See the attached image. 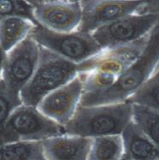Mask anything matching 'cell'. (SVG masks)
Returning a JSON list of instances; mask_svg holds the SVG:
<instances>
[{"instance_id":"obj_7","label":"cell","mask_w":159,"mask_h":160,"mask_svg":"<svg viewBox=\"0 0 159 160\" xmlns=\"http://www.w3.org/2000/svg\"><path fill=\"white\" fill-rule=\"evenodd\" d=\"M159 24V12L136 13L97 28L92 35L103 50L127 45L148 36Z\"/></svg>"},{"instance_id":"obj_14","label":"cell","mask_w":159,"mask_h":160,"mask_svg":"<svg viewBox=\"0 0 159 160\" xmlns=\"http://www.w3.org/2000/svg\"><path fill=\"white\" fill-rule=\"evenodd\" d=\"M38 23L29 18L18 16L2 17L0 20L1 56L7 54L30 35Z\"/></svg>"},{"instance_id":"obj_9","label":"cell","mask_w":159,"mask_h":160,"mask_svg":"<svg viewBox=\"0 0 159 160\" xmlns=\"http://www.w3.org/2000/svg\"><path fill=\"white\" fill-rule=\"evenodd\" d=\"M147 1L134 0H83L82 19L76 31L92 33L101 27L125 17L140 13Z\"/></svg>"},{"instance_id":"obj_19","label":"cell","mask_w":159,"mask_h":160,"mask_svg":"<svg viewBox=\"0 0 159 160\" xmlns=\"http://www.w3.org/2000/svg\"><path fill=\"white\" fill-rule=\"evenodd\" d=\"M0 105H1V114H0V123L4 124L10 114L16 108L23 105L21 97L15 96L7 90L4 86L0 83Z\"/></svg>"},{"instance_id":"obj_5","label":"cell","mask_w":159,"mask_h":160,"mask_svg":"<svg viewBox=\"0 0 159 160\" xmlns=\"http://www.w3.org/2000/svg\"><path fill=\"white\" fill-rule=\"evenodd\" d=\"M29 36L40 46L77 65L104 51L92 33L80 31L68 33H56L37 24Z\"/></svg>"},{"instance_id":"obj_10","label":"cell","mask_w":159,"mask_h":160,"mask_svg":"<svg viewBox=\"0 0 159 160\" xmlns=\"http://www.w3.org/2000/svg\"><path fill=\"white\" fill-rule=\"evenodd\" d=\"M35 22L56 33H68L78 29L82 19L81 1H28Z\"/></svg>"},{"instance_id":"obj_20","label":"cell","mask_w":159,"mask_h":160,"mask_svg":"<svg viewBox=\"0 0 159 160\" xmlns=\"http://www.w3.org/2000/svg\"><path fill=\"white\" fill-rule=\"evenodd\" d=\"M34 160H48V159H47V158L45 157V155H44V153H43V154H41L39 157H38L37 158H35Z\"/></svg>"},{"instance_id":"obj_2","label":"cell","mask_w":159,"mask_h":160,"mask_svg":"<svg viewBox=\"0 0 159 160\" xmlns=\"http://www.w3.org/2000/svg\"><path fill=\"white\" fill-rule=\"evenodd\" d=\"M133 121V105L123 102L112 105L82 106L64 126L66 134L94 138L122 134Z\"/></svg>"},{"instance_id":"obj_1","label":"cell","mask_w":159,"mask_h":160,"mask_svg":"<svg viewBox=\"0 0 159 160\" xmlns=\"http://www.w3.org/2000/svg\"><path fill=\"white\" fill-rule=\"evenodd\" d=\"M158 64L159 24L150 33L143 53L117 78L115 84L104 91L83 93L80 105L97 106L126 102L143 87Z\"/></svg>"},{"instance_id":"obj_8","label":"cell","mask_w":159,"mask_h":160,"mask_svg":"<svg viewBox=\"0 0 159 160\" xmlns=\"http://www.w3.org/2000/svg\"><path fill=\"white\" fill-rule=\"evenodd\" d=\"M149 35L127 45L104 50L87 61L78 64L79 74L92 73L103 75L116 82L117 78L143 53Z\"/></svg>"},{"instance_id":"obj_11","label":"cell","mask_w":159,"mask_h":160,"mask_svg":"<svg viewBox=\"0 0 159 160\" xmlns=\"http://www.w3.org/2000/svg\"><path fill=\"white\" fill-rule=\"evenodd\" d=\"M83 92V80L79 74L71 82L43 98L37 108L45 116L64 127L75 115Z\"/></svg>"},{"instance_id":"obj_16","label":"cell","mask_w":159,"mask_h":160,"mask_svg":"<svg viewBox=\"0 0 159 160\" xmlns=\"http://www.w3.org/2000/svg\"><path fill=\"white\" fill-rule=\"evenodd\" d=\"M43 153L42 141H16L1 145L0 160H34Z\"/></svg>"},{"instance_id":"obj_15","label":"cell","mask_w":159,"mask_h":160,"mask_svg":"<svg viewBox=\"0 0 159 160\" xmlns=\"http://www.w3.org/2000/svg\"><path fill=\"white\" fill-rule=\"evenodd\" d=\"M123 154L122 134L98 136L92 140L87 160H121Z\"/></svg>"},{"instance_id":"obj_6","label":"cell","mask_w":159,"mask_h":160,"mask_svg":"<svg viewBox=\"0 0 159 160\" xmlns=\"http://www.w3.org/2000/svg\"><path fill=\"white\" fill-rule=\"evenodd\" d=\"M40 46L28 36L5 55L2 56L1 82L17 97L32 79L39 61Z\"/></svg>"},{"instance_id":"obj_17","label":"cell","mask_w":159,"mask_h":160,"mask_svg":"<svg viewBox=\"0 0 159 160\" xmlns=\"http://www.w3.org/2000/svg\"><path fill=\"white\" fill-rule=\"evenodd\" d=\"M133 121L159 150V111L133 105Z\"/></svg>"},{"instance_id":"obj_12","label":"cell","mask_w":159,"mask_h":160,"mask_svg":"<svg viewBox=\"0 0 159 160\" xmlns=\"http://www.w3.org/2000/svg\"><path fill=\"white\" fill-rule=\"evenodd\" d=\"M93 138L62 134L42 141L48 160H87Z\"/></svg>"},{"instance_id":"obj_4","label":"cell","mask_w":159,"mask_h":160,"mask_svg":"<svg viewBox=\"0 0 159 160\" xmlns=\"http://www.w3.org/2000/svg\"><path fill=\"white\" fill-rule=\"evenodd\" d=\"M66 134L63 126L34 106L21 105L1 125V145L16 141H43Z\"/></svg>"},{"instance_id":"obj_3","label":"cell","mask_w":159,"mask_h":160,"mask_svg":"<svg viewBox=\"0 0 159 160\" xmlns=\"http://www.w3.org/2000/svg\"><path fill=\"white\" fill-rule=\"evenodd\" d=\"M79 75L78 65L40 46L35 73L21 92L23 105L37 107L44 98Z\"/></svg>"},{"instance_id":"obj_13","label":"cell","mask_w":159,"mask_h":160,"mask_svg":"<svg viewBox=\"0 0 159 160\" xmlns=\"http://www.w3.org/2000/svg\"><path fill=\"white\" fill-rule=\"evenodd\" d=\"M122 137L124 158L131 160H159V150L133 121L125 128Z\"/></svg>"},{"instance_id":"obj_18","label":"cell","mask_w":159,"mask_h":160,"mask_svg":"<svg viewBox=\"0 0 159 160\" xmlns=\"http://www.w3.org/2000/svg\"><path fill=\"white\" fill-rule=\"evenodd\" d=\"M126 102L159 111V64L143 87Z\"/></svg>"}]
</instances>
